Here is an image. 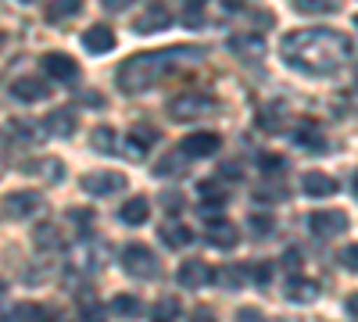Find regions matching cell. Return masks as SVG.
<instances>
[{"label":"cell","mask_w":358,"mask_h":322,"mask_svg":"<svg viewBox=\"0 0 358 322\" xmlns=\"http://www.w3.org/2000/svg\"><path fill=\"white\" fill-rule=\"evenodd\" d=\"M162 208L165 212H179V208H183V193H179V190H165L162 193Z\"/></svg>","instance_id":"cell-41"},{"label":"cell","mask_w":358,"mask_h":322,"mask_svg":"<svg viewBox=\"0 0 358 322\" xmlns=\"http://www.w3.org/2000/svg\"><path fill=\"white\" fill-rule=\"evenodd\" d=\"M11 94L25 104H33V101H47L50 97V82L47 79H36V75H22L11 82Z\"/></svg>","instance_id":"cell-13"},{"label":"cell","mask_w":358,"mask_h":322,"mask_svg":"<svg viewBox=\"0 0 358 322\" xmlns=\"http://www.w3.org/2000/svg\"><path fill=\"white\" fill-rule=\"evenodd\" d=\"M0 208H4L8 219H29L43 208V197L36 190H11L4 200H0Z\"/></svg>","instance_id":"cell-5"},{"label":"cell","mask_w":358,"mask_h":322,"mask_svg":"<svg viewBox=\"0 0 358 322\" xmlns=\"http://www.w3.org/2000/svg\"><path fill=\"white\" fill-rule=\"evenodd\" d=\"M83 47H86L90 54H108V50L115 47V29H111V25H104V22L90 25L86 33H83Z\"/></svg>","instance_id":"cell-14"},{"label":"cell","mask_w":358,"mask_h":322,"mask_svg":"<svg viewBox=\"0 0 358 322\" xmlns=\"http://www.w3.org/2000/svg\"><path fill=\"white\" fill-rule=\"evenodd\" d=\"M33 244L43 247V251H57V247H62V233H57L54 222H36V229H33Z\"/></svg>","instance_id":"cell-24"},{"label":"cell","mask_w":358,"mask_h":322,"mask_svg":"<svg viewBox=\"0 0 358 322\" xmlns=\"http://www.w3.org/2000/svg\"><path fill=\"white\" fill-rule=\"evenodd\" d=\"M233 54H241V57H262V50H265V43H262V36H244V33H236V36H229V43H226Z\"/></svg>","instance_id":"cell-23"},{"label":"cell","mask_w":358,"mask_h":322,"mask_svg":"<svg viewBox=\"0 0 358 322\" xmlns=\"http://www.w3.org/2000/svg\"><path fill=\"white\" fill-rule=\"evenodd\" d=\"M83 190L94 193V197L118 193V190H126V175L122 172H86L83 175Z\"/></svg>","instance_id":"cell-7"},{"label":"cell","mask_w":358,"mask_h":322,"mask_svg":"<svg viewBox=\"0 0 358 322\" xmlns=\"http://www.w3.org/2000/svg\"><path fill=\"white\" fill-rule=\"evenodd\" d=\"M190 322H219V319H215L212 312H208V308H197V312L190 315Z\"/></svg>","instance_id":"cell-48"},{"label":"cell","mask_w":358,"mask_h":322,"mask_svg":"<svg viewBox=\"0 0 358 322\" xmlns=\"http://www.w3.org/2000/svg\"><path fill=\"white\" fill-rule=\"evenodd\" d=\"M197 57H204L201 47H169V50L136 54L118 68V90L122 94H143V90H151V86H158L165 75H172L179 65L197 61Z\"/></svg>","instance_id":"cell-2"},{"label":"cell","mask_w":358,"mask_h":322,"mask_svg":"<svg viewBox=\"0 0 358 322\" xmlns=\"http://www.w3.org/2000/svg\"><path fill=\"white\" fill-rule=\"evenodd\" d=\"M255 200H262V204H280V200H287V190H283L280 183H265V186L255 190Z\"/></svg>","instance_id":"cell-31"},{"label":"cell","mask_w":358,"mask_h":322,"mask_svg":"<svg viewBox=\"0 0 358 322\" xmlns=\"http://www.w3.org/2000/svg\"><path fill=\"white\" fill-rule=\"evenodd\" d=\"M290 136H294V143H301V147H308V151H326V140L319 136V129L312 122H301L297 133H290Z\"/></svg>","instance_id":"cell-27"},{"label":"cell","mask_w":358,"mask_h":322,"mask_svg":"<svg viewBox=\"0 0 358 322\" xmlns=\"http://www.w3.org/2000/svg\"><path fill=\"white\" fill-rule=\"evenodd\" d=\"M283 265H290V269H297V265H301V251H297V247H290V251L283 254Z\"/></svg>","instance_id":"cell-46"},{"label":"cell","mask_w":358,"mask_h":322,"mask_svg":"<svg viewBox=\"0 0 358 322\" xmlns=\"http://www.w3.org/2000/svg\"><path fill=\"white\" fill-rule=\"evenodd\" d=\"M344 0H294V8L301 15H326V11H337Z\"/></svg>","instance_id":"cell-30"},{"label":"cell","mask_w":358,"mask_h":322,"mask_svg":"<svg viewBox=\"0 0 358 322\" xmlns=\"http://www.w3.org/2000/svg\"><path fill=\"white\" fill-rule=\"evenodd\" d=\"M79 8H83V0H54V4L47 8V22H62V18H72V15H79Z\"/></svg>","instance_id":"cell-29"},{"label":"cell","mask_w":358,"mask_h":322,"mask_svg":"<svg viewBox=\"0 0 358 322\" xmlns=\"http://www.w3.org/2000/svg\"><path fill=\"white\" fill-rule=\"evenodd\" d=\"M226 200H229V190H222V186H219V183H212V180L197 186V204H201L204 212H219Z\"/></svg>","instance_id":"cell-19"},{"label":"cell","mask_w":358,"mask_h":322,"mask_svg":"<svg viewBox=\"0 0 358 322\" xmlns=\"http://www.w3.org/2000/svg\"><path fill=\"white\" fill-rule=\"evenodd\" d=\"M4 290H8V283H4V276H0V294H4Z\"/></svg>","instance_id":"cell-50"},{"label":"cell","mask_w":358,"mask_h":322,"mask_svg":"<svg viewBox=\"0 0 358 322\" xmlns=\"http://www.w3.org/2000/svg\"><path fill=\"white\" fill-rule=\"evenodd\" d=\"M4 40H8V36H4V33H0V47H4Z\"/></svg>","instance_id":"cell-51"},{"label":"cell","mask_w":358,"mask_h":322,"mask_svg":"<svg viewBox=\"0 0 358 322\" xmlns=\"http://www.w3.org/2000/svg\"><path fill=\"white\" fill-rule=\"evenodd\" d=\"M11 129H15V136H18V140H36V136H33L36 129L29 126V122H11Z\"/></svg>","instance_id":"cell-45"},{"label":"cell","mask_w":358,"mask_h":322,"mask_svg":"<svg viewBox=\"0 0 358 322\" xmlns=\"http://www.w3.org/2000/svg\"><path fill=\"white\" fill-rule=\"evenodd\" d=\"M158 143V133L151 129V126H136V129H129L126 133V151H129V158H143L147 151H151Z\"/></svg>","instance_id":"cell-17"},{"label":"cell","mask_w":358,"mask_h":322,"mask_svg":"<svg viewBox=\"0 0 358 322\" xmlns=\"http://www.w3.org/2000/svg\"><path fill=\"white\" fill-rule=\"evenodd\" d=\"M72 258H76V265L79 269H101L104 261H108V247L104 244H94V247H86V244H79L76 251H72Z\"/></svg>","instance_id":"cell-20"},{"label":"cell","mask_w":358,"mask_h":322,"mask_svg":"<svg viewBox=\"0 0 358 322\" xmlns=\"http://www.w3.org/2000/svg\"><path fill=\"white\" fill-rule=\"evenodd\" d=\"M258 168L262 172H283L287 168V158L283 154H273V151H262L258 154Z\"/></svg>","instance_id":"cell-34"},{"label":"cell","mask_w":358,"mask_h":322,"mask_svg":"<svg viewBox=\"0 0 358 322\" xmlns=\"http://www.w3.org/2000/svg\"><path fill=\"white\" fill-rule=\"evenodd\" d=\"M236 322H268L258 308H236Z\"/></svg>","instance_id":"cell-43"},{"label":"cell","mask_w":358,"mask_h":322,"mask_svg":"<svg viewBox=\"0 0 358 322\" xmlns=\"http://www.w3.org/2000/svg\"><path fill=\"white\" fill-rule=\"evenodd\" d=\"M158 237H162V244H169V247H187V244L194 240V229L179 226V222H169V226L158 229Z\"/></svg>","instance_id":"cell-25"},{"label":"cell","mask_w":358,"mask_h":322,"mask_svg":"<svg viewBox=\"0 0 358 322\" xmlns=\"http://www.w3.org/2000/svg\"><path fill=\"white\" fill-rule=\"evenodd\" d=\"M169 25H172V11L165 4H151L133 29H136L140 36H147V33H158V29H169Z\"/></svg>","instance_id":"cell-16"},{"label":"cell","mask_w":358,"mask_h":322,"mask_svg":"<svg viewBox=\"0 0 358 322\" xmlns=\"http://www.w3.org/2000/svg\"><path fill=\"white\" fill-rule=\"evenodd\" d=\"M22 4H29V0H22Z\"/></svg>","instance_id":"cell-52"},{"label":"cell","mask_w":358,"mask_h":322,"mask_svg":"<svg viewBox=\"0 0 358 322\" xmlns=\"http://www.w3.org/2000/svg\"><path fill=\"white\" fill-rule=\"evenodd\" d=\"M204 240L212 244V247H219V251H233L236 244H241V229H236L229 219L212 215V219H208V226H204Z\"/></svg>","instance_id":"cell-6"},{"label":"cell","mask_w":358,"mask_h":322,"mask_svg":"<svg viewBox=\"0 0 358 322\" xmlns=\"http://www.w3.org/2000/svg\"><path fill=\"white\" fill-rule=\"evenodd\" d=\"M244 272H248L244 265H236V269H222V272H219V276H222V286H226V290H241V286L248 283V279H241Z\"/></svg>","instance_id":"cell-36"},{"label":"cell","mask_w":358,"mask_h":322,"mask_svg":"<svg viewBox=\"0 0 358 322\" xmlns=\"http://www.w3.org/2000/svg\"><path fill=\"white\" fill-rule=\"evenodd\" d=\"M147 215H151V204H147V197H129L122 208H118V219H122L126 226H143Z\"/></svg>","instance_id":"cell-21"},{"label":"cell","mask_w":358,"mask_h":322,"mask_svg":"<svg viewBox=\"0 0 358 322\" xmlns=\"http://www.w3.org/2000/svg\"><path fill=\"white\" fill-rule=\"evenodd\" d=\"M183 25H187V29H201V25H204V4H201V0H187Z\"/></svg>","instance_id":"cell-32"},{"label":"cell","mask_w":358,"mask_h":322,"mask_svg":"<svg viewBox=\"0 0 358 322\" xmlns=\"http://www.w3.org/2000/svg\"><path fill=\"white\" fill-rule=\"evenodd\" d=\"M215 111V101L212 97H201V94H183L169 104V119L172 122H194L201 115H212Z\"/></svg>","instance_id":"cell-4"},{"label":"cell","mask_w":358,"mask_h":322,"mask_svg":"<svg viewBox=\"0 0 358 322\" xmlns=\"http://www.w3.org/2000/svg\"><path fill=\"white\" fill-rule=\"evenodd\" d=\"M76 111L72 108H57V111H50L47 119H43V129L50 133V136H62V140H69L72 133H76Z\"/></svg>","instance_id":"cell-15"},{"label":"cell","mask_w":358,"mask_h":322,"mask_svg":"<svg viewBox=\"0 0 358 322\" xmlns=\"http://www.w3.org/2000/svg\"><path fill=\"white\" fill-rule=\"evenodd\" d=\"M308 229L315 233V237H341V233L348 229V215L344 212H312Z\"/></svg>","instance_id":"cell-11"},{"label":"cell","mask_w":358,"mask_h":322,"mask_svg":"<svg viewBox=\"0 0 358 322\" xmlns=\"http://www.w3.org/2000/svg\"><path fill=\"white\" fill-rule=\"evenodd\" d=\"M65 219H69V222H72V226L83 233V229H90V226H94V219H97V215L90 212V208H69V212H65Z\"/></svg>","instance_id":"cell-33"},{"label":"cell","mask_w":358,"mask_h":322,"mask_svg":"<svg viewBox=\"0 0 358 322\" xmlns=\"http://www.w3.org/2000/svg\"><path fill=\"white\" fill-rule=\"evenodd\" d=\"M79 101H83L86 108H101V94H94V90H90V94H83Z\"/></svg>","instance_id":"cell-49"},{"label":"cell","mask_w":358,"mask_h":322,"mask_svg":"<svg viewBox=\"0 0 358 322\" xmlns=\"http://www.w3.org/2000/svg\"><path fill=\"white\" fill-rule=\"evenodd\" d=\"M111 312L122 315V319H136V315H143V305H140V298H133V294H115Z\"/></svg>","instance_id":"cell-28"},{"label":"cell","mask_w":358,"mask_h":322,"mask_svg":"<svg viewBox=\"0 0 358 322\" xmlns=\"http://www.w3.org/2000/svg\"><path fill=\"white\" fill-rule=\"evenodd\" d=\"M251 233L255 237H268V233H273V219L268 215H251Z\"/></svg>","instance_id":"cell-39"},{"label":"cell","mask_w":358,"mask_h":322,"mask_svg":"<svg viewBox=\"0 0 358 322\" xmlns=\"http://www.w3.org/2000/svg\"><path fill=\"white\" fill-rule=\"evenodd\" d=\"M301 193L308 197H334L337 193V180L326 172H305L301 175Z\"/></svg>","instance_id":"cell-18"},{"label":"cell","mask_w":358,"mask_h":322,"mask_svg":"<svg viewBox=\"0 0 358 322\" xmlns=\"http://www.w3.org/2000/svg\"><path fill=\"white\" fill-rule=\"evenodd\" d=\"M283 61L297 72L308 75H334L351 61V36L337 33V29H297V33L283 36Z\"/></svg>","instance_id":"cell-1"},{"label":"cell","mask_w":358,"mask_h":322,"mask_svg":"<svg viewBox=\"0 0 358 322\" xmlns=\"http://www.w3.org/2000/svg\"><path fill=\"white\" fill-rule=\"evenodd\" d=\"M219 175H222V180H241L244 168L236 165V161H222V165H219Z\"/></svg>","instance_id":"cell-42"},{"label":"cell","mask_w":358,"mask_h":322,"mask_svg":"<svg viewBox=\"0 0 358 322\" xmlns=\"http://www.w3.org/2000/svg\"><path fill=\"white\" fill-rule=\"evenodd\" d=\"M341 261H344V265H348V272H355V269H358V247H355V244H351V247H344Z\"/></svg>","instance_id":"cell-44"},{"label":"cell","mask_w":358,"mask_h":322,"mask_svg":"<svg viewBox=\"0 0 358 322\" xmlns=\"http://www.w3.org/2000/svg\"><path fill=\"white\" fill-rule=\"evenodd\" d=\"M248 272H251V283L268 286V279H273V261H258V265H251Z\"/></svg>","instance_id":"cell-37"},{"label":"cell","mask_w":358,"mask_h":322,"mask_svg":"<svg viewBox=\"0 0 358 322\" xmlns=\"http://www.w3.org/2000/svg\"><path fill=\"white\" fill-rule=\"evenodd\" d=\"M101 4H104V11H126L133 0H101Z\"/></svg>","instance_id":"cell-47"},{"label":"cell","mask_w":358,"mask_h":322,"mask_svg":"<svg viewBox=\"0 0 358 322\" xmlns=\"http://www.w3.org/2000/svg\"><path fill=\"white\" fill-rule=\"evenodd\" d=\"M90 147H94L97 154H111V151L118 147V136H115V129H111V126H97L94 133H90Z\"/></svg>","instance_id":"cell-26"},{"label":"cell","mask_w":358,"mask_h":322,"mask_svg":"<svg viewBox=\"0 0 358 322\" xmlns=\"http://www.w3.org/2000/svg\"><path fill=\"white\" fill-rule=\"evenodd\" d=\"M43 315L40 305H15V322H36Z\"/></svg>","instance_id":"cell-38"},{"label":"cell","mask_w":358,"mask_h":322,"mask_svg":"<svg viewBox=\"0 0 358 322\" xmlns=\"http://www.w3.org/2000/svg\"><path fill=\"white\" fill-rule=\"evenodd\" d=\"M179 315H183V308H179L176 298H158L151 308H147V319L151 322H179Z\"/></svg>","instance_id":"cell-22"},{"label":"cell","mask_w":358,"mask_h":322,"mask_svg":"<svg viewBox=\"0 0 358 322\" xmlns=\"http://www.w3.org/2000/svg\"><path fill=\"white\" fill-rule=\"evenodd\" d=\"M43 72L50 75V79H57V82H76V75H79V65H76V57H69V54H43Z\"/></svg>","instance_id":"cell-12"},{"label":"cell","mask_w":358,"mask_h":322,"mask_svg":"<svg viewBox=\"0 0 358 322\" xmlns=\"http://www.w3.org/2000/svg\"><path fill=\"white\" fill-rule=\"evenodd\" d=\"M283 294H287V301H294V305H312V301L322 294V286H319L315 279L301 276V272H294V276H287Z\"/></svg>","instance_id":"cell-9"},{"label":"cell","mask_w":358,"mask_h":322,"mask_svg":"<svg viewBox=\"0 0 358 322\" xmlns=\"http://www.w3.org/2000/svg\"><path fill=\"white\" fill-rule=\"evenodd\" d=\"M176 279H179V286H187V290H201V286L212 283V265L201 261V258H190V261H183V265L176 269Z\"/></svg>","instance_id":"cell-8"},{"label":"cell","mask_w":358,"mask_h":322,"mask_svg":"<svg viewBox=\"0 0 358 322\" xmlns=\"http://www.w3.org/2000/svg\"><path fill=\"white\" fill-rule=\"evenodd\" d=\"M179 172H183V161H179V158H165L162 165H155V175H179Z\"/></svg>","instance_id":"cell-40"},{"label":"cell","mask_w":358,"mask_h":322,"mask_svg":"<svg viewBox=\"0 0 358 322\" xmlns=\"http://www.w3.org/2000/svg\"><path fill=\"white\" fill-rule=\"evenodd\" d=\"M118 261H122V269L133 279H158V272H162L158 254L151 247H143V244H126L122 254H118Z\"/></svg>","instance_id":"cell-3"},{"label":"cell","mask_w":358,"mask_h":322,"mask_svg":"<svg viewBox=\"0 0 358 322\" xmlns=\"http://www.w3.org/2000/svg\"><path fill=\"white\" fill-rule=\"evenodd\" d=\"M79 315H83V322H104L108 319V308L97 305V301H83L79 305Z\"/></svg>","instance_id":"cell-35"},{"label":"cell","mask_w":358,"mask_h":322,"mask_svg":"<svg viewBox=\"0 0 358 322\" xmlns=\"http://www.w3.org/2000/svg\"><path fill=\"white\" fill-rule=\"evenodd\" d=\"M219 147H222L219 133H190L183 143H179V154L183 158H208V154H215Z\"/></svg>","instance_id":"cell-10"}]
</instances>
